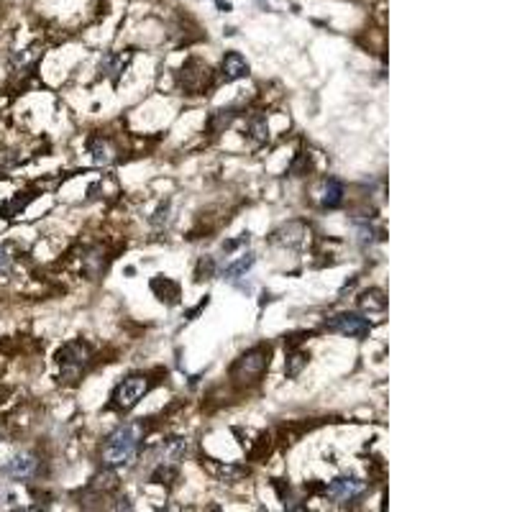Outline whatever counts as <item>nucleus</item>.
Returning a JSON list of instances; mask_svg holds the SVG:
<instances>
[{
  "label": "nucleus",
  "instance_id": "nucleus-1",
  "mask_svg": "<svg viewBox=\"0 0 512 512\" xmlns=\"http://www.w3.org/2000/svg\"><path fill=\"white\" fill-rule=\"evenodd\" d=\"M141 433L143 428L139 423H126L116 428L108 436L105 445H103V461L110 469H118V466H131L139 454V443H141Z\"/></svg>",
  "mask_w": 512,
  "mask_h": 512
},
{
  "label": "nucleus",
  "instance_id": "nucleus-2",
  "mask_svg": "<svg viewBox=\"0 0 512 512\" xmlns=\"http://www.w3.org/2000/svg\"><path fill=\"white\" fill-rule=\"evenodd\" d=\"M269 367V348L259 346V348H251V351H246L241 359L233 364V369H231V377L236 382H256V379L264 374V369Z\"/></svg>",
  "mask_w": 512,
  "mask_h": 512
},
{
  "label": "nucleus",
  "instance_id": "nucleus-3",
  "mask_svg": "<svg viewBox=\"0 0 512 512\" xmlns=\"http://www.w3.org/2000/svg\"><path fill=\"white\" fill-rule=\"evenodd\" d=\"M146 392H149V379L143 377V374L126 377L116 387V392H113V407H118V410H131V407L139 405V400Z\"/></svg>",
  "mask_w": 512,
  "mask_h": 512
},
{
  "label": "nucleus",
  "instance_id": "nucleus-4",
  "mask_svg": "<svg viewBox=\"0 0 512 512\" xmlns=\"http://www.w3.org/2000/svg\"><path fill=\"white\" fill-rule=\"evenodd\" d=\"M57 356H59V364H62V379H64V382H75L77 374H80L82 367L87 364L90 348L85 344H80V341H72V344L64 346Z\"/></svg>",
  "mask_w": 512,
  "mask_h": 512
},
{
  "label": "nucleus",
  "instance_id": "nucleus-5",
  "mask_svg": "<svg viewBox=\"0 0 512 512\" xmlns=\"http://www.w3.org/2000/svg\"><path fill=\"white\" fill-rule=\"evenodd\" d=\"M328 330H336V333H344L348 338H367L371 333V323L367 318H361L356 312H341V315H333L330 320H326Z\"/></svg>",
  "mask_w": 512,
  "mask_h": 512
},
{
  "label": "nucleus",
  "instance_id": "nucleus-6",
  "mask_svg": "<svg viewBox=\"0 0 512 512\" xmlns=\"http://www.w3.org/2000/svg\"><path fill=\"white\" fill-rule=\"evenodd\" d=\"M364 492H367V482H361V479H356V477H338V479H333L326 489V495L330 497V500H336V502H353V500H359Z\"/></svg>",
  "mask_w": 512,
  "mask_h": 512
},
{
  "label": "nucleus",
  "instance_id": "nucleus-7",
  "mask_svg": "<svg viewBox=\"0 0 512 512\" xmlns=\"http://www.w3.org/2000/svg\"><path fill=\"white\" fill-rule=\"evenodd\" d=\"M308 236H310L308 226H305V223H297V220H292V223H287V226L277 228V231H274V236H272V241H274L277 246H287V249H300V246H305Z\"/></svg>",
  "mask_w": 512,
  "mask_h": 512
},
{
  "label": "nucleus",
  "instance_id": "nucleus-8",
  "mask_svg": "<svg viewBox=\"0 0 512 512\" xmlns=\"http://www.w3.org/2000/svg\"><path fill=\"white\" fill-rule=\"evenodd\" d=\"M223 80L226 82H236V80H244L249 75V62H246L238 51H228L223 57Z\"/></svg>",
  "mask_w": 512,
  "mask_h": 512
},
{
  "label": "nucleus",
  "instance_id": "nucleus-9",
  "mask_svg": "<svg viewBox=\"0 0 512 512\" xmlns=\"http://www.w3.org/2000/svg\"><path fill=\"white\" fill-rule=\"evenodd\" d=\"M36 466H39L36 456H31V454H18V456H13V459L8 461L6 471H8L10 477H16V479H28V477H34Z\"/></svg>",
  "mask_w": 512,
  "mask_h": 512
},
{
  "label": "nucleus",
  "instance_id": "nucleus-10",
  "mask_svg": "<svg viewBox=\"0 0 512 512\" xmlns=\"http://www.w3.org/2000/svg\"><path fill=\"white\" fill-rule=\"evenodd\" d=\"M157 454H159V464H177L187 454V441L185 438H167Z\"/></svg>",
  "mask_w": 512,
  "mask_h": 512
},
{
  "label": "nucleus",
  "instance_id": "nucleus-11",
  "mask_svg": "<svg viewBox=\"0 0 512 512\" xmlns=\"http://www.w3.org/2000/svg\"><path fill=\"white\" fill-rule=\"evenodd\" d=\"M359 308L364 312H382L387 308V297L382 290L377 287H371V290H364L359 294Z\"/></svg>",
  "mask_w": 512,
  "mask_h": 512
},
{
  "label": "nucleus",
  "instance_id": "nucleus-12",
  "mask_svg": "<svg viewBox=\"0 0 512 512\" xmlns=\"http://www.w3.org/2000/svg\"><path fill=\"white\" fill-rule=\"evenodd\" d=\"M320 202H323L326 208H338V205L344 202V185H341L338 179H328L326 185H323Z\"/></svg>",
  "mask_w": 512,
  "mask_h": 512
},
{
  "label": "nucleus",
  "instance_id": "nucleus-13",
  "mask_svg": "<svg viewBox=\"0 0 512 512\" xmlns=\"http://www.w3.org/2000/svg\"><path fill=\"white\" fill-rule=\"evenodd\" d=\"M254 254H246V256H241L238 261H233L231 267H226V279H238V277H244L246 272L254 267Z\"/></svg>",
  "mask_w": 512,
  "mask_h": 512
},
{
  "label": "nucleus",
  "instance_id": "nucleus-14",
  "mask_svg": "<svg viewBox=\"0 0 512 512\" xmlns=\"http://www.w3.org/2000/svg\"><path fill=\"white\" fill-rule=\"evenodd\" d=\"M233 116H236V113H233V110H231V108L215 110V113L210 116V121H208L210 131H215V134H220V131H223V128H226L228 123L233 121Z\"/></svg>",
  "mask_w": 512,
  "mask_h": 512
},
{
  "label": "nucleus",
  "instance_id": "nucleus-15",
  "mask_svg": "<svg viewBox=\"0 0 512 512\" xmlns=\"http://www.w3.org/2000/svg\"><path fill=\"white\" fill-rule=\"evenodd\" d=\"M90 154H93L95 164H108V161L113 159L108 141H103V139H95V141L90 143Z\"/></svg>",
  "mask_w": 512,
  "mask_h": 512
},
{
  "label": "nucleus",
  "instance_id": "nucleus-16",
  "mask_svg": "<svg viewBox=\"0 0 512 512\" xmlns=\"http://www.w3.org/2000/svg\"><path fill=\"white\" fill-rule=\"evenodd\" d=\"M103 269V256H100V249H93V251L85 256V272L90 274V277H98Z\"/></svg>",
  "mask_w": 512,
  "mask_h": 512
},
{
  "label": "nucleus",
  "instance_id": "nucleus-17",
  "mask_svg": "<svg viewBox=\"0 0 512 512\" xmlns=\"http://www.w3.org/2000/svg\"><path fill=\"white\" fill-rule=\"evenodd\" d=\"M305 364H308V353H303V351H300V353H292V356L287 359V377L294 379L297 374H300V371H303Z\"/></svg>",
  "mask_w": 512,
  "mask_h": 512
},
{
  "label": "nucleus",
  "instance_id": "nucleus-18",
  "mask_svg": "<svg viewBox=\"0 0 512 512\" xmlns=\"http://www.w3.org/2000/svg\"><path fill=\"white\" fill-rule=\"evenodd\" d=\"M118 479L113 471H103V474H98V477L93 479V489H98V492H108V489H116Z\"/></svg>",
  "mask_w": 512,
  "mask_h": 512
},
{
  "label": "nucleus",
  "instance_id": "nucleus-19",
  "mask_svg": "<svg viewBox=\"0 0 512 512\" xmlns=\"http://www.w3.org/2000/svg\"><path fill=\"white\" fill-rule=\"evenodd\" d=\"M123 67H126V59L116 57V54H108V57L100 62V69H105V72H108V75H113V77H116Z\"/></svg>",
  "mask_w": 512,
  "mask_h": 512
},
{
  "label": "nucleus",
  "instance_id": "nucleus-20",
  "mask_svg": "<svg viewBox=\"0 0 512 512\" xmlns=\"http://www.w3.org/2000/svg\"><path fill=\"white\" fill-rule=\"evenodd\" d=\"M246 474H249V469H244V466H218V477L223 482H238Z\"/></svg>",
  "mask_w": 512,
  "mask_h": 512
},
{
  "label": "nucleus",
  "instance_id": "nucleus-21",
  "mask_svg": "<svg viewBox=\"0 0 512 512\" xmlns=\"http://www.w3.org/2000/svg\"><path fill=\"white\" fill-rule=\"evenodd\" d=\"M251 136L256 141H267L269 139V126H267V118L256 116L251 121Z\"/></svg>",
  "mask_w": 512,
  "mask_h": 512
},
{
  "label": "nucleus",
  "instance_id": "nucleus-22",
  "mask_svg": "<svg viewBox=\"0 0 512 512\" xmlns=\"http://www.w3.org/2000/svg\"><path fill=\"white\" fill-rule=\"evenodd\" d=\"M10 274V256L0 249V279H6Z\"/></svg>",
  "mask_w": 512,
  "mask_h": 512
}]
</instances>
